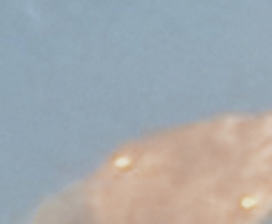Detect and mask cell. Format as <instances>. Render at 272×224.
<instances>
[{"instance_id":"cell-1","label":"cell","mask_w":272,"mask_h":224,"mask_svg":"<svg viewBox=\"0 0 272 224\" xmlns=\"http://www.w3.org/2000/svg\"><path fill=\"white\" fill-rule=\"evenodd\" d=\"M262 202H265V192H255V194H247L242 199V207L245 209H255V207H260Z\"/></svg>"},{"instance_id":"cell-2","label":"cell","mask_w":272,"mask_h":224,"mask_svg":"<svg viewBox=\"0 0 272 224\" xmlns=\"http://www.w3.org/2000/svg\"><path fill=\"white\" fill-rule=\"evenodd\" d=\"M267 157H272V145H270V147H265V149L257 154V157H255V162H262V160H267Z\"/></svg>"},{"instance_id":"cell-3","label":"cell","mask_w":272,"mask_h":224,"mask_svg":"<svg viewBox=\"0 0 272 224\" xmlns=\"http://www.w3.org/2000/svg\"><path fill=\"white\" fill-rule=\"evenodd\" d=\"M262 134H267V137H272V117L267 119V122L262 125Z\"/></svg>"},{"instance_id":"cell-4","label":"cell","mask_w":272,"mask_h":224,"mask_svg":"<svg viewBox=\"0 0 272 224\" xmlns=\"http://www.w3.org/2000/svg\"><path fill=\"white\" fill-rule=\"evenodd\" d=\"M130 162H132V160L128 157V154H123V157H117V162H115V164H117V167H128Z\"/></svg>"},{"instance_id":"cell-5","label":"cell","mask_w":272,"mask_h":224,"mask_svg":"<svg viewBox=\"0 0 272 224\" xmlns=\"http://www.w3.org/2000/svg\"><path fill=\"white\" fill-rule=\"evenodd\" d=\"M270 207H272V199H270V204H267V207H262V209H260V214H265V212L270 209Z\"/></svg>"}]
</instances>
